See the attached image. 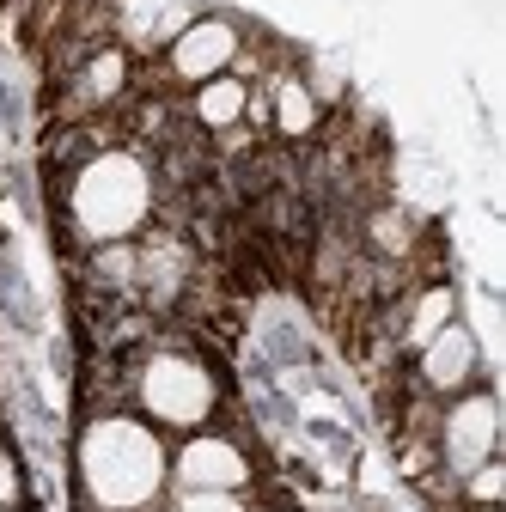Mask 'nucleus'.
Masks as SVG:
<instances>
[{
    "label": "nucleus",
    "mask_w": 506,
    "mask_h": 512,
    "mask_svg": "<svg viewBox=\"0 0 506 512\" xmlns=\"http://www.w3.org/2000/svg\"><path fill=\"white\" fill-rule=\"evenodd\" d=\"M80 488L98 512H141L165 488V445L147 421L104 415L80 433Z\"/></svg>",
    "instance_id": "obj_1"
},
{
    "label": "nucleus",
    "mask_w": 506,
    "mask_h": 512,
    "mask_svg": "<svg viewBox=\"0 0 506 512\" xmlns=\"http://www.w3.org/2000/svg\"><path fill=\"white\" fill-rule=\"evenodd\" d=\"M68 214L92 244H116L135 238L153 214V177L135 153H98L80 165L74 189H68Z\"/></svg>",
    "instance_id": "obj_2"
},
{
    "label": "nucleus",
    "mask_w": 506,
    "mask_h": 512,
    "mask_svg": "<svg viewBox=\"0 0 506 512\" xmlns=\"http://www.w3.org/2000/svg\"><path fill=\"white\" fill-rule=\"evenodd\" d=\"M141 409L165 427H202L214 415V372L189 354H153L141 372Z\"/></svg>",
    "instance_id": "obj_3"
},
{
    "label": "nucleus",
    "mask_w": 506,
    "mask_h": 512,
    "mask_svg": "<svg viewBox=\"0 0 506 512\" xmlns=\"http://www.w3.org/2000/svg\"><path fill=\"white\" fill-rule=\"evenodd\" d=\"M232 55H238L232 19H196V25H183L177 43H171V74L189 80V86H202V80H220L232 68Z\"/></svg>",
    "instance_id": "obj_4"
},
{
    "label": "nucleus",
    "mask_w": 506,
    "mask_h": 512,
    "mask_svg": "<svg viewBox=\"0 0 506 512\" xmlns=\"http://www.w3.org/2000/svg\"><path fill=\"white\" fill-rule=\"evenodd\" d=\"M177 482L183 488H220V494H238L244 482H250V464H244V452L232 439H220V433H196L177 452Z\"/></svg>",
    "instance_id": "obj_5"
},
{
    "label": "nucleus",
    "mask_w": 506,
    "mask_h": 512,
    "mask_svg": "<svg viewBox=\"0 0 506 512\" xmlns=\"http://www.w3.org/2000/svg\"><path fill=\"white\" fill-rule=\"evenodd\" d=\"M494 439H500L494 397H488V391H476V397H464V403L446 415V464H452L458 476H470L476 464H488V458H494Z\"/></svg>",
    "instance_id": "obj_6"
},
{
    "label": "nucleus",
    "mask_w": 506,
    "mask_h": 512,
    "mask_svg": "<svg viewBox=\"0 0 506 512\" xmlns=\"http://www.w3.org/2000/svg\"><path fill=\"white\" fill-rule=\"evenodd\" d=\"M476 372V336L464 324H446L439 336H427V354H421V378L433 391H464Z\"/></svg>",
    "instance_id": "obj_7"
},
{
    "label": "nucleus",
    "mask_w": 506,
    "mask_h": 512,
    "mask_svg": "<svg viewBox=\"0 0 506 512\" xmlns=\"http://www.w3.org/2000/svg\"><path fill=\"white\" fill-rule=\"evenodd\" d=\"M250 110V86L244 80H202V92H196V116L208 122V128H232L238 116Z\"/></svg>",
    "instance_id": "obj_8"
},
{
    "label": "nucleus",
    "mask_w": 506,
    "mask_h": 512,
    "mask_svg": "<svg viewBox=\"0 0 506 512\" xmlns=\"http://www.w3.org/2000/svg\"><path fill=\"white\" fill-rule=\"evenodd\" d=\"M275 104H281V128H287V135H305V128L318 122V104H311V92H305L299 80H287V86L275 92Z\"/></svg>",
    "instance_id": "obj_9"
},
{
    "label": "nucleus",
    "mask_w": 506,
    "mask_h": 512,
    "mask_svg": "<svg viewBox=\"0 0 506 512\" xmlns=\"http://www.w3.org/2000/svg\"><path fill=\"white\" fill-rule=\"evenodd\" d=\"M446 324H452V293L439 287V293H427V299H421V311H415V324H409V336H415V342H427V336H439V330H446Z\"/></svg>",
    "instance_id": "obj_10"
},
{
    "label": "nucleus",
    "mask_w": 506,
    "mask_h": 512,
    "mask_svg": "<svg viewBox=\"0 0 506 512\" xmlns=\"http://www.w3.org/2000/svg\"><path fill=\"white\" fill-rule=\"evenodd\" d=\"M177 512H244L238 494H220V488H183V506Z\"/></svg>",
    "instance_id": "obj_11"
},
{
    "label": "nucleus",
    "mask_w": 506,
    "mask_h": 512,
    "mask_svg": "<svg viewBox=\"0 0 506 512\" xmlns=\"http://www.w3.org/2000/svg\"><path fill=\"white\" fill-rule=\"evenodd\" d=\"M470 494H476L482 506H494V500H500V464H494V458L470 470Z\"/></svg>",
    "instance_id": "obj_12"
},
{
    "label": "nucleus",
    "mask_w": 506,
    "mask_h": 512,
    "mask_svg": "<svg viewBox=\"0 0 506 512\" xmlns=\"http://www.w3.org/2000/svg\"><path fill=\"white\" fill-rule=\"evenodd\" d=\"M7 500H13V470L0 464V506H7Z\"/></svg>",
    "instance_id": "obj_13"
},
{
    "label": "nucleus",
    "mask_w": 506,
    "mask_h": 512,
    "mask_svg": "<svg viewBox=\"0 0 506 512\" xmlns=\"http://www.w3.org/2000/svg\"><path fill=\"white\" fill-rule=\"evenodd\" d=\"M0 512H7V506H0Z\"/></svg>",
    "instance_id": "obj_14"
}]
</instances>
